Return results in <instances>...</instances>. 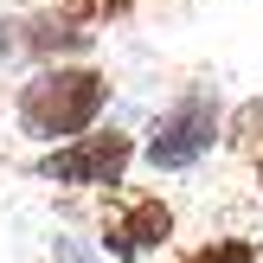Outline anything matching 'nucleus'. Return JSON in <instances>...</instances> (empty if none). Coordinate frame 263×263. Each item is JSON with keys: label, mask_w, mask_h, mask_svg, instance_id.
<instances>
[{"label": "nucleus", "mask_w": 263, "mask_h": 263, "mask_svg": "<svg viewBox=\"0 0 263 263\" xmlns=\"http://www.w3.org/2000/svg\"><path fill=\"white\" fill-rule=\"evenodd\" d=\"M103 103H109V77L90 71V64H51V71H39L32 84H20V128L32 141H77L97 128Z\"/></svg>", "instance_id": "obj_1"}, {"label": "nucleus", "mask_w": 263, "mask_h": 263, "mask_svg": "<svg viewBox=\"0 0 263 263\" xmlns=\"http://www.w3.org/2000/svg\"><path fill=\"white\" fill-rule=\"evenodd\" d=\"M180 263H263V251H257V238H205Z\"/></svg>", "instance_id": "obj_5"}, {"label": "nucleus", "mask_w": 263, "mask_h": 263, "mask_svg": "<svg viewBox=\"0 0 263 263\" xmlns=\"http://www.w3.org/2000/svg\"><path fill=\"white\" fill-rule=\"evenodd\" d=\"M51 263H97V257H90L77 238H58V244H51Z\"/></svg>", "instance_id": "obj_6"}, {"label": "nucleus", "mask_w": 263, "mask_h": 263, "mask_svg": "<svg viewBox=\"0 0 263 263\" xmlns=\"http://www.w3.org/2000/svg\"><path fill=\"white\" fill-rule=\"evenodd\" d=\"M218 128H225L218 122V90H186V97H174L154 116L148 141H141V161L154 174H186V167H199L212 154Z\"/></svg>", "instance_id": "obj_2"}, {"label": "nucleus", "mask_w": 263, "mask_h": 263, "mask_svg": "<svg viewBox=\"0 0 263 263\" xmlns=\"http://www.w3.org/2000/svg\"><path fill=\"white\" fill-rule=\"evenodd\" d=\"M167 244H174V205L161 193H135L103 218V251L116 263H135L148 251H167Z\"/></svg>", "instance_id": "obj_4"}, {"label": "nucleus", "mask_w": 263, "mask_h": 263, "mask_svg": "<svg viewBox=\"0 0 263 263\" xmlns=\"http://www.w3.org/2000/svg\"><path fill=\"white\" fill-rule=\"evenodd\" d=\"M257 199H263V154H257Z\"/></svg>", "instance_id": "obj_7"}, {"label": "nucleus", "mask_w": 263, "mask_h": 263, "mask_svg": "<svg viewBox=\"0 0 263 263\" xmlns=\"http://www.w3.org/2000/svg\"><path fill=\"white\" fill-rule=\"evenodd\" d=\"M128 161H135V141L122 135V128H90V135L64 141V148H51L45 161H39V174L58 180V186H122Z\"/></svg>", "instance_id": "obj_3"}]
</instances>
